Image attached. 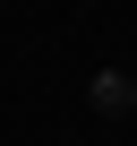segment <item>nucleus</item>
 Returning <instances> with one entry per match:
<instances>
[{"label": "nucleus", "instance_id": "obj_1", "mask_svg": "<svg viewBox=\"0 0 137 146\" xmlns=\"http://www.w3.org/2000/svg\"><path fill=\"white\" fill-rule=\"evenodd\" d=\"M86 103L103 120H128L137 112V78H128V69H94V78H86Z\"/></svg>", "mask_w": 137, "mask_h": 146}]
</instances>
